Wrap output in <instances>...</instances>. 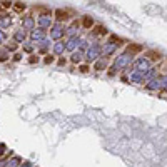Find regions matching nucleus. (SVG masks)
Here are the masks:
<instances>
[{"label":"nucleus","instance_id":"obj_9","mask_svg":"<svg viewBox=\"0 0 167 167\" xmlns=\"http://www.w3.org/2000/svg\"><path fill=\"white\" fill-rule=\"evenodd\" d=\"M82 25H84V29H92V27H94V20L92 19H90V17H84L82 19Z\"/></svg>","mask_w":167,"mask_h":167},{"label":"nucleus","instance_id":"obj_5","mask_svg":"<svg viewBox=\"0 0 167 167\" xmlns=\"http://www.w3.org/2000/svg\"><path fill=\"white\" fill-rule=\"evenodd\" d=\"M94 69H95V70H99V72L105 70V69H107V58L100 57L97 62H94Z\"/></svg>","mask_w":167,"mask_h":167},{"label":"nucleus","instance_id":"obj_2","mask_svg":"<svg viewBox=\"0 0 167 167\" xmlns=\"http://www.w3.org/2000/svg\"><path fill=\"white\" fill-rule=\"evenodd\" d=\"M144 57L147 58L150 64H152V62H162V55H160L159 52H155V50H147L144 53Z\"/></svg>","mask_w":167,"mask_h":167},{"label":"nucleus","instance_id":"obj_1","mask_svg":"<svg viewBox=\"0 0 167 167\" xmlns=\"http://www.w3.org/2000/svg\"><path fill=\"white\" fill-rule=\"evenodd\" d=\"M132 64H134V55H131L129 52H124L114 60V67L117 70H125V69H131Z\"/></svg>","mask_w":167,"mask_h":167},{"label":"nucleus","instance_id":"obj_7","mask_svg":"<svg viewBox=\"0 0 167 167\" xmlns=\"http://www.w3.org/2000/svg\"><path fill=\"white\" fill-rule=\"evenodd\" d=\"M82 57H84V52L77 50V52H74V53H72L70 60H72L74 64H80V62H82Z\"/></svg>","mask_w":167,"mask_h":167},{"label":"nucleus","instance_id":"obj_10","mask_svg":"<svg viewBox=\"0 0 167 167\" xmlns=\"http://www.w3.org/2000/svg\"><path fill=\"white\" fill-rule=\"evenodd\" d=\"M79 69H80V72H82V74H87V72L90 70V67L87 65V64H85V65H80Z\"/></svg>","mask_w":167,"mask_h":167},{"label":"nucleus","instance_id":"obj_3","mask_svg":"<svg viewBox=\"0 0 167 167\" xmlns=\"http://www.w3.org/2000/svg\"><path fill=\"white\" fill-rule=\"evenodd\" d=\"M145 87H147L149 90H162V82H160V77L154 79V80H149L147 84H145Z\"/></svg>","mask_w":167,"mask_h":167},{"label":"nucleus","instance_id":"obj_4","mask_svg":"<svg viewBox=\"0 0 167 167\" xmlns=\"http://www.w3.org/2000/svg\"><path fill=\"white\" fill-rule=\"evenodd\" d=\"M142 50H144V48H142V45H139V44H129L125 52H129L131 55H134V57H136L137 53H141Z\"/></svg>","mask_w":167,"mask_h":167},{"label":"nucleus","instance_id":"obj_6","mask_svg":"<svg viewBox=\"0 0 167 167\" xmlns=\"http://www.w3.org/2000/svg\"><path fill=\"white\" fill-rule=\"evenodd\" d=\"M102 34H105V29L102 25H95L92 30H90V35L92 37H97V35H102Z\"/></svg>","mask_w":167,"mask_h":167},{"label":"nucleus","instance_id":"obj_8","mask_svg":"<svg viewBox=\"0 0 167 167\" xmlns=\"http://www.w3.org/2000/svg\"><path fill=\"white\" fill-rule=\"evenodd\" d=\"M69 10H57V20H69Z\"/></svg>","mask_w":167,"mask_h":167}]
</instances>
